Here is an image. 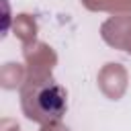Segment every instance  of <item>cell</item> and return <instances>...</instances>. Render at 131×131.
<instances>
[{
	"label": "cell",
	"mask_w": 131,
	"mask_h": 131,
	"mask_svg": "<svg viewBox=\"0 0 131 131\" xmlns=\"http://www.w3.org/2000/svg\"><path fill=\"white\" fill-rule=\"evenodd\" d=\"M29 98V96H25ZM33 106H27V117L37 123H55L68 111V94L53 80L33 88Z\"/></svg>",
	"instance_id": "6da1fadb"
}]
</instances>
